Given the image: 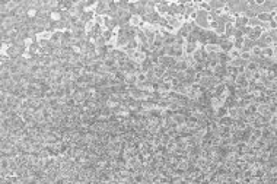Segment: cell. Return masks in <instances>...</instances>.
Returning a JSON list of instances; mask_svg holds the SVG:
<instances>
[{"label":"cell","instance_id":"obj_1","mask_svg":"<svg viewBox=\"0 0 277 184\" xmlns=\"http://www.w3.org/2000/svg\"><path fill=\"white\" fill-rule=\"evenodd\" d=\"M252 58V54H251V50H241V60L242 62H251Z\"/></svg>","mask_w":277,"mask_h":184}]
</instances>
